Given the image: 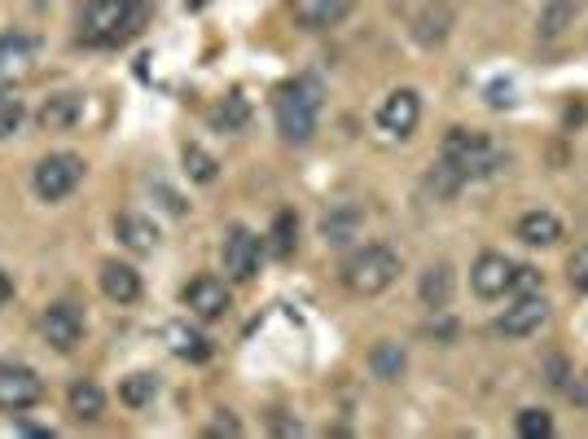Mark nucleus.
Masks as SVG:
<instances>
[{
  "instance_id": "4468645a",
  "label": "nucleus",
  "mask_w": 588,
  "mask_h": 439,
  "mask_svg": "<svg viewBox=\"0 0 588 439\" xmlns=\"http://www.w3.org/2000/svg\"><path fill=\"white\" fill-rule=\"evenodd\" d=\"M228 286L220 281V277H193L189 286H185V308L198 316V321H220L224 312H228Z\"/></svg>"
},
{
  "instance_id": "72a5a7b5",
  "label": "nucleus",
  "mask_w": 588,
  "mask_h": 439,
  "mask_svg": "<svg viewBox=\"0 0 588 439\" xmlns=\"http://www.w3.org/2000/svg\"><path fill=\"white\" fill-rule=\"evenodd\" d=\"M207 435H228V439H233V435H242V422L224 413V417H215V422L207 426Z\"/></svg>"
},
{
  "instance_id": "aec40b11",
  "label": "nucleus",
  "mask_w": 588,
  "mask_h": 439,
  "mask_svg": "<svg viewBox=\"0 0 588 439\" xmlns=\"http://www.w3.org/2000/svg\"><path fill=\"white\" fill-rule=\"evenodd\" d=\"M66 409H71L75 422H97V417L105 413V391H101L97 382L79 378V382H71V391H66Z\"/></svg>"
},
{
  "instance_id": "a211bd4d",
  "label": "nucleus",
  "mask_w": 588,
  "mask_h": 439,
  "mask_svg": "<svg viewBox=\"0 0 588 439\" xmlns=\"http://www.w3.org/2000/svg\"><path fill=\"white\" fill-rule=\"evenodd\" d=\"M114 238H120L128 251H137V255H150L159 247V229L150 225L146 215H133V211L114 215Z\"/></svg>"
},
{
  "instance_id": "1a4fd4ad",
  "label": "nucleus",
  "mask_w": 588,
  "mask_h": 439,
  "mask_svg": "<svg viewBox=\"0 0 588 439\" xmlns=\"http://www.w3.org/2000/svg\"><path fill=\"white\" fill-rule=\"evenodd\" d=\"M40 335L53 352H75L84 343V312L75 303H53L40 316Z\"/></svg>"
},
{
  "instance_id": "a878e982",
  "label": "nucleus",
  "mask_w": 588,
  "mask_h": 439,
  "mask_svg": "<svg viewBox=\"0 0 588 439\" xmlns=\"http://www.w3.org/2000/svg\"><path fill=\"white\" fill-rule=\"evenodd\" d=\"M448 23H452L448 5H430L426 14H417V40L422 45H439L448 36Z\"/></svg>"
},
{
  "instance_id": "39448f33",
  "label": "nucleus",
  "mask_w": 588,
  "mask_h": 439,
  "mask_svg": "<svg viewBox=\"0 0 588 439\" xmlns=\"http://www.w3.org/2000/svg\"><path fill=\"white\" fill-rule=\"evenodd\" d=\"M79 180H84V159L71 154V150L40 159L36 172H32V189H36L40 202H62V198H71V193L79 189Z\"/></svg>"
},
{
  "instance_id": "f3484780",
  "label": "nucleus",
  "mask_w": 588,
  "mask_h": 439,
  "mask_svg": "<svg viewBox=\"0 0 588 439\" xmlns=\"http://www.w3.org/2000/svg\"><path fill=\"white\" fill-rule=\"evenodd\" d=\"M101 294L110 303H137L141 299V273L133 264H120V260L101 264Z\"/></svg>"
},
{
  "instance_id": "f03ea898",
  "label": "nucleus",
  "mask_w": 588,
  "mask_h": 439,
  "mask_svg": "<svg viewBox=\"0 0 588 439\" xmlns=\"http://www.w3.org/2000/svg\"><path fill=\"white\" fill-rule=\"evenodd\" d=\"M321 79L312 75H299L290 84L277 88L273 97V115H277V133L290 141V146H308L316 137V124H321Z\"/></svg>"
},
{
  "instance_id": "dca6fc26",
  "label": "nucleus",
  "mask_w": 588,
  "mask_h": 439,
  "mask_svg": "<svg viewBox=\"0 0 588 439\" xmlns=\"http://www.w3.org/2000/svg\"><path fill=\"white\" fill-rule=\"evenodd\" d=\"M79 115H84V97H79V92H53V97H45V105L36 110V120H40L45 133H66V128L79 124Z\"/></svg>"
},
{
  "instance_id": "393cba45",
  "label": "nucleus",
  "mask_w": 588,
  "mask_h": 439,
  "mask_svg": "<svg viewBox=\"0 0 588 439\" xmlns=\"http://www.w3.org/2000/svg\"><path fill=\"white\" fill-rule=\"evenodd\" d=\"M154 396H159V378L154 374H133V378L120 382V400L128 409H146V404H154Z\"/></svg>"
},
{
  "instance_id": "bb28decb",
  "label": "nucleus",
  "mask_w": 588,
  "mask_h": 439,
  "mask_svg": "<svg viewBox=\"0 0 588 439\" xmlns=\"http://www.w3.org/2000/svg\"><path fill=\"white\" fill-rule=\"evenodd\" d=\"M211 124L224 128V133H238L247 124V101L242 97H224V105L211 110Z\"/></svg>"
},
{
  "instance_id": "cd10ccee",
  "label": "nucleus",
  "mask_w": 588,
  "mask_h": 439,
  "mask_svg": "<svg viewBox=\"0 0 588 439\" xmlns=\"http://www.w3.org/2000/svg\"><path fill=\"white\" fill-rule=\"evenodd\" d=\"M461 185H465V180H461V176H456V172H452L443 159H439V163L426 172V189H430L435 198H456V193H461Z\"/></svg>"
},
{
  "instance_id": "f704fd0d",
  "label": "nucleus",
  "mask_w": 588,
  "mask_h": 439,
  "mask_svg": "<svg viewBox=\"0 0 588 439\" xmlns=\"http://www.w3.org/2000/svg\"><path fill=\"white\" fill-rule=\"evenodd\" d=\"M571 396H575V404H579V409H588V369H584V378H575Z\"/></svg>"
},
{
  "instance_id": "f257e3e1",
  "label": "nucleus",
  "mask_w": 588,
  "mask_h": 439,
  "mask_svg": "<svg viewBox=\"0 0 588 439\" xmlns=\"http://www.w3.org/2000/svg\"><path fill=\"white\" fill-rule=\"evenodd\" d=\"M150 23V0H88L79 14V40L92 49H120Z\"/></svg>"
},
{
  "instance_id": "c85d7f7f",
  "label": "nucleus",
  "mask_w": 588,
  "mask_h": 439,
  "mask_svg": "<svg viewBox=\"0 0 588 439\" xmlns=\"http://www.w3.org/2000/svg\"><path fill=\"white\" fill-rule=\"evenodd\" d=\"M295 238H299V220H295V211H282L273 220V255H290Z\"/></svg>"
},
{
  "instance_id": "b1692460",
  "label": "nucleus",
  "mask_w": 588,
  "mask_h": 439,
  "mask_svg": "<svg viewBox=\"0 0 588 439\" xmlns=\"http://www.w3.org/2000/svg\"><path fill=\"white\" fill-rule=\"evenodd\" d=\"M167 339H172V352H176V356H185V361H207V356H211V343L198 335V329L167 325Z\"/></svg>"
},
{
  "instance_id": "4be33fe9",
  "label": "nucleus",
  "mask_w": 588,
  "mask_h": 439,
  "mask_svg": "<svg viewBox=\"0 0 588 439\" xmlns=\"http://www.w3.org/2000/svg\"><path fill=\"white\" fill-rule=\"evenodd\" d=\"M579 10H584V0H549V5L540 10V36L545 40L566 36V27H575Z\"/></svg>"
},
{
  "instance_id": "6e6552de",
  "label": "nucleus",
  "mask_w": 588,
  "mask_h": 439,
  "mask_svg": "<svg viewBox=\"0 0 588 439\" xmlns=\"http://www.w3.org/2000/svg\"><path fill=\"white\" fill-rule=\"evenodd\" d=\"M514 273H518V264L510 255L484 251L475 260V268H470V286H475L479 299H505V294H514Z\"/></svg>"
},
{
  "instance_id": "7c9ffc66",
  "label": "nucleus",
  "mask_w": 588,
  "mask_h": 439,
  "mask_svg": "<svg viewBox=\"0 0 588 439\" xmlns=\"http://www.w3.org/2000/svg\"><path fill=\"white\" fill-rule=\"evenodd\" d=\"M18 128H23V101H18L14 92L0 88V141L14 137Z\"/></svg>"
},
{
  "instance_id": "20e7f679",
  "label": "nucleus",
  "mask_w": 588,
  "mask_h": 439,
  "mask_svg": "<svg viewBox=\"0 0 588 439\" xmlns=\"http://www.w3.org/2000/svg\"><path fill=\"white\" fill-rule=\"evenodd\" d=\"M338 277H342V286H347L351 294L374 299V294H383V290L396 286V277H400V255H396L391 247H383V242L356 247V251H351V255L338 264Z\"/></svg>"
},
{
  "instance_id": "5701e85b",
  "label": "nucleus",
  "mask_w": 588,
  "mask_h": 439,
  "mask_svg": "<svg viewBox=\"0 0 588 439\" xmlns=\"http://www.w3.org/2000/svg\"><path fill=\"white\" fill-rule=\"evenodd\" d=\"M370 369H374V378L396 382V378L404 374V348H400V343H378V348L370 352Z\"/></svg>"
},
{
  "instance_id": "2f4dec72",
  "label": "nucleus",
  "mask_w": 588,
  "mask_h": 439,
  "mask_svg": "<svg viewBox=\"0 0 588 439\" xmlns=\"http://www.w3.org/2000/svg\"><path fill=\"white\" fill-rule=\"evenodd\" d=\"M518 435L523 439H549L553 435V417L545 409H523L518 413Z\"/></svg>"
},
{
  "instance_id": "c756f323",
  "label": "nucleus",
  "mask_w": 588,
  "mask_h": 439,
  "mask_svg": "<svg viewBox=\"0 0 588 439\" xmlns=\"http://www.w3.org/2000/svg\"><path fill=\"white\" fill-rule=\"evenodd\" d=\"M215 167H220V163H215L202 146H185V172H189L198 185H211V180H215Z\"/></svg>"
},
{
  "instance_id": "9b49d317",
  "label": "nucleus",
  "mask_w": 588,
  "mask_h": 439,
  "mask_svg": "<svg viewBox=\"0 0 588 439\" xmlns=\"http://www.w3.org/2000/svg\"><path fill=\"white\" fill-rule=\"evenodd\" d=\"M549 321V303H545V294H523L514 308H505L501 316H497V335H505V339H527V335H536V329Z\"/></svg>"
},
{
  "instance_id": "f8f14e48",
  "label": "nucleus",
  "mask_w": 588,
  "mask_h": 439,
  "mask_svg": "<svg viewBox=\"0 0 588 439\" xmlns=\"http://www.w3.org/2000/svg\"><path fill=\"white\" fill-rule=\"evenodd\" d=\"M36 58H40L36 36H27V32H5V36H0V79H10V84L27 79L36 71Z\"/></svg>"
},
{
  "instance_id": "412c9836",
  "label": "nucleus",
  "mask_w": 588,
  "mask_h": 439,
  "mask_svg": "<svg viewBox=\"0 0 588 439\" xmlns=\"http://www.w3.org/2000/svg\"><path fill=\"white\" fill-rule=\"evenodd\" d=\"M518 238H523L527 247H553V242L562 238V220H558L553 211H527V215L518 220Z\"/></svg>"
},
{
  "instance_id": "423d86ee",
  "label": "nucleus",
  "mask_w": 588,
  "mask_h": 439,
  "mask_svg": "<svg viewBox=\"0 0 588 439\" xmlns=\"http://www.w3.org/2000/svg\"><path fill=\"white\" fill-rule=\"evenodd\" d=\"M260 238L247 229V225H228L224 238H220V264H224V277L228 281H251L260 273Z\"/></svg>"
},
{
  "instance_id": "6ab92c4d",
  "label": "nucleus",
  "mask_w": 588,
  "mask_h": 439,
  "mask_svg": "<svg viewBox=\"0 0 588 439\" xmlns=\"http://www.w3.org/2000/svg\"><path fill=\"white\" fill-rule=\"evenodd\" d=\"M452 290H456V277H452V264H430L426 273H422V286H417V294H422V303L430 308V312H443L448 303H452Z\"/></svg>"
},
{
  "instance_id": "2eb2a0df",
  "label": "nucleus",
  "mask_w": 588,
  "mask_h": 439,
  "mask_svg": "<svg viewBox=\"0 0 588 439\" xmlns=\"http://www.w3.org/2000/svg\"><path fill=\"white\" fill-rule=\"evenodd\" d=\"M361 225H365V206H356V202H334V206L321 215V238H325L329 247H347L351 238L361 234Z\"/></svg>"
},
{
  "instance_id": "ddd939ff",
  "label": "nucleus",
  "mask_w": 588,
  "mask_h": 439,
  "mask_svg": "<svg viewBox=\"0 0 588 439\" xmlns=\"http://www.w3.org/2000/svg\"><path fill=\"white\" fill-rule=\"evenodd\" d=\"M356 0H290V18L303 27V32H329L338 27Z\"/></svg>"
},
{
  "instance_id": "473e14b6",
  "label": "nucleus",
  "mask_w": 588,
  "mask_h": 439,
  "mask_svg": "<svg viewBox=\"0 0 588 439\" xmlns=\"http://www.w3.org/2000/svg\"><path fill=\"white\" fill-rule=\"evenodd\" d=\"M566 281L575 290H588V247H575L571 260H566Z\"/></svg>"
},
{
  "instance_id": "9d476101",
  "label": "nucleus",
  "mask_w": 588,
  "mask_h": 439,
  "mask_svg": "<svg viewBox=\"0 0 588 439\" xmlns=\"http://www.w3.org/2000/svg\"><path fill=\"white\" fill-rule=\"evenodd\" d=\"M417 120H422V97L413 92V88H396L383 105H378V128L387 133V137H413V128H417Z\"/></svg>"
},
{
  "instance_id": "0eeeda50",
  "label": "nucleus",
  "mask_w": 588,
  "mask_h": 439,
  "mask_svg": "<svg viewBox=\"0 0 588 439\" xmlns=\"http://www.w3.org/2000/svg\"><path fill=\"white\" fill-rule=\"evenodd\" d=\"M40 400H45V382L32 365H14V361L0 365V409L23 413V409H36Z\"/></svg>"
},
{
  "instance_id": "c9c22d12",
  "label": "nucleus",
  "mask_w": 588,
  "mask_h": 439,
  "mask_svg": "<svg viewBox=\"0 0 588 439\" xmlns=\"http://www.w3.org/2000/svg\"><path fill=\"white\" fill-rule=\"evenodd\" d=\"M0 294H10V286H5V281H0Z\"/></svg>"
},
{
  "instance_id": "7ed1b4c3",
  "label": "nucleus",
  "mask_w": 588,
  "mask_h": 439,
  "mask_svg": "<svg viewBox=\"0 0 588 439\" xmlns=\"http://www.w3.org/2000/svg\"><path fill=\"white\" fill-rule=\"evenodd\" d=\"M439 159H443L461 180H488V176H497V172L510 163V154H505L492 137L465 133V128H452V133L443 137Z\"/></svg>"
}]
</instances>
